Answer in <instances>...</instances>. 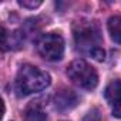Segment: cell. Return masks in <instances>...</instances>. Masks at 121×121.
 <instances>
[{"mask_svg": "<svg viewBox=\"0 0 121 121\" xmlns=\"http://www.w3.org/2000/svg\"><path fill=\"white\" fill-rule=\"evenodd\" d=\"M104 97L112 108V115L121 118V81L120 80L111 81L105 87Z\"/></svg>", "mask_w": 121, "mask_h": 121, "instance_id": "obj_5", "label": "cell"}, {"mask_svg": "<svg viewBox=\"0 0 121 121\" xmlns=\"http://www.w3.org/2000/svg\"><path fill=\"white\" fill-rule=\"evenodd\" d=\"M51 83V77L48 73L40 70L39 67L24 64L20 67L16 81H14V90L19 97H26L39 91H43L47 88Z\"/></svg>", "mask_w": 121, "mask_h": 121, "instance_id": "obj_1", "label": "cell"}, {"mask_svg": "<svg viewBox=\"0 0 121 121\" xmlns=\"http://www.w3.org/2000/svg\"><path fill=\"white\" fill-rule=\"evenodd\" d=\"M69 78L84 90H94L98 84V74L93 66H90L86 60L77 58L67 69Z\"/></svg>", "mask_w": 121, "mask_h": 121, "instance_id": "obj_2", "label": "cell"}, {"mask_svg": "<svg viewBox=\"0 0 121 121\" xmlns=\"http://www.w3.org/2000/svg\"><path fill=\"white\" fill-rule=\"evenodd\" d=\"M37 50L48 61H60L64 56V40L58 33H47L39 39Z\"/></svg>", "mask_w": 121, "mask_h": 121, "instance_id": "obj_3", "label": "cell"}, {"mask_svg": "<svg viewBox=\"0 0 121 121\" xmlns=\"http://www.w3.org/2000/svg\"><path fill=\"white\" fill-rule=\"evenodd\" d=\"M76 39H77V43L81 46V47H88L90 48V54L98 48V41H100V36H98V30L93 26V24H88V26H81L78 31H76Z\"/></svg>", "mask_w": 121, "mask_h": 121, "instance_id": "obj_4", "label": "cell"}, {"mask_svg": "<svg viewBox=\"0 0 121 121\" xmlns=\"http://www.w3.org/2000/svg\"><path fill=\"white\" fill-rule=\"evenodd\" d=\"M107 29L112 41L121 44V16H112L108 19Z\"/></svg>", "mask_w": 121, "mask_h": 121, "instance_id": "obj_7", "label": "cell"}, {"mask_svg": "<svg viewBox=\"0 0 121 121\" xmlns=\"http://www.w3.org/2000/svg\"><path fill=\"white\" fill-rule=\"evenodd\" d=\"M24 121H47V115L39 105H31L26 111Z\"/></svg>", "mask_w": 121, "mask_h": 121, "instance_id": "obj_8", "label": "cell"}, {"mask_svg": "<svg viewBox=\"0 0 121 121\" xmlns=\"http://www.w3.org/2000/svg\"><path fill=\"white\" fill-rule=\"evenodd\" d=\"M100 120H101V115H100L98 108H93L87 112V115L84 117L83 121H100Z\"/></svg>", "mask_w": 121, "mask_h": 121, "instance_id": "obj_9", "label": "cell"}, {"mask_svg": "<svg viewBox=\"0 0 121 121\" xmlns=\"http://www.w3.org/2000/svg\"><path fill=\"white\" fill-rule=\"evenodd\" d=\"M19 4H20V6H23V7L34 9V7H39V6L41 4V2H27V0H20Z\"/></svg>", "mask_w": 121, "mask_h": 121, "instance_id": "obj_10", "label": "cell"}, {"mask_svg": "<svg viewBox=\"0 0 121 121\" xmlns=\"http://www.w3.org/2000/svg\"><path fill=\"white\" fill-rule=\"evenodd\" d=\"M77 104V95L70 90H63L56 95V107L61 111L71 110Z\"/></svg>", "mask_w": 121, "mask_h": 121, "instance_id": "obj_6", "label": "cell"}]
</instances>
